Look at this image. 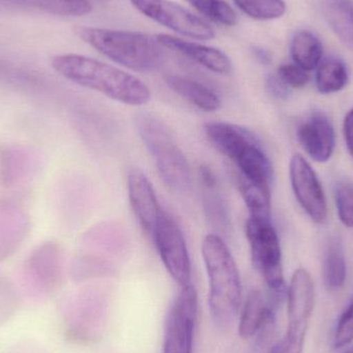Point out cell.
Returning a JSON list of instances; mask_svg holds the SVG:
<instances>
[{
  "label": "cell",
  "instance_id": "6da1fadb",
  "mask_svg": "<svg viewBox=\"0 0 353 353\" xmlns=\"http://www.w3.org/2000/svg\"><path fill=\"white\" fill-rule=\"evenodd\" d=\"M52 66L66 80L123 105L143 107L152 97L150 88L134 74L87 56L58 55Z\"/></svg>",
  "mask_w": 353,
  "mask_h": 353
},
{
  "label": "cell",
  "instance_id": "7a4b0ae2",
  "mask_svg": "<svg viewBox=\"0 0 353 353\" xmlns=\"http://www.w3.org/2000/svg\"><path fill=\"white\" fill-rule=\"evenodd\" d=\"M201 255L209 278V308L218 327L234 325L242 307V284L238 265L226 243L216 234L201 243Z\"/></svg>",
  "mask_w": 353,
  "mask_h": 353
},
{
  "label": "cell",
  "instance_id": "3957f363",
  "mask_svg": "<svg viewBox=\"0 0 353 353\" xmlns=\"http://www.w3.org/2000/svg\"><path fill=\"white\" fill-rule=\"evenodd\" d=\"M74 33L112 61L134 72H153L163 61L161 43L145 33L89 26L76 27Z\"/></svg>",
  "mask_w": 353,
  "mask_h": 353
},
{
  "label": "cell",
  "instance_id": "277c9868",
  "mask_svg": "<svg viewBox=\"0 0 353 353\" xmlns=\"http://www.w3.org/2000/svg\"><path fill=\"white\" fill-rule=\"evenodd\" d=\"M205 132L212 145L236 165L239 176L271 186L273 165L250 130L230 122H209Z\"/></svg>",
  "mask_w": 353,
  "mask_h": 353
},
{
  "label": "cell",
  "instance_id": "5b68a950",
  "mask_svg": "<svg viewBox=\"0 0 353 353\" xmlns=\"http://www.w3.org/2000/svg\"><path fill=\"white\" fill-rule=\"evenodd\" d=\"M134 122L139 137L154 159L165 186L174 192H186L192 179L190 165L169 126L149 113L138 114Z\"/></svg>",
  "mask_w": 353,
  "mask_h": 353
},
{
  "label": "cell",
  "instance_id": "8992f818",
  "mask_svg": "<svg viewBox=\"0 0 353 353\" xmlns=\"http://www.w3.org/2000/svg\"><path fill=\"white\" fill-rule=\"evenodd\" d=\"M251 261L270 292L279 299L285 292L279 236L272 220L249 217L245 225Z\"/></svg>",
  "mask_w": 353,
  "mask_h": 353
},
{
  "label": "cell",
  "instance_id": "52a82bcc",
  "mask_svg": "<svg viewBox=\"0 0 353 353\" xmlns=\"http://www.w3.org/2000/svg\"><path fill=\"white\" fill-rule=\"evenodd\" d=\"M314 300V283L310 274L305 269L296 270L288 288V331L270 353H303Z\"/></svg>",
  "mask_w": 353,
  "mask_h": 353
},
{
  "label": "cell",
  "instance_id": "ba28073f",
  "mask_svg": "<svg viewBox=\"0 0 353 353\" xmlns=\"http://www.w3.org/2000/svg\"><path fill=\"white\" fill-rule=\"evenodd\" d=\"M152 236L171 277L180 288L191 284L192 269L186 240L176 220L165 210L161 212Z\"/></svg>",
  "mask_w": 353,
  "mask_h": 353
},
{
  "label": "cell",
  "instance_id": "9c48e42d",
  "mask_svg": "<svg viewBox=\"0 0 353 353\" xmlns=\"http://www.w3.org/2000/svg\"><path fill=\"white\" fill-rule=\"evenodd\" d=\"M132 6L148 18L190 39L208 41L215 31L205 21L171 0H130Z\"/></svg>",
  "mask_w": 353,
  "mask_h": 353
},
{
  "label": "cell",
  "instance_id": "30bf717a",
  "mask_svg": "<svg viewBox=\"0 0 353 353\" xmlns=\"http://www.w3.org/2000/svg\"><path fill=\"white\" fill-rule=\"evenodd\" d=\"M196 317V290L182 286L169 313L163 353H192Z\"/></svg>",
  "mask_w": 353,
  "mask_h": 353
},
{
  "label": "cell",
  "instance_id": "8fae6325",
  "mask_svg": "<svg viewBox=\"0 0 353 353\" xmlns=\"http://www.w3.org/2000/svg\"><path fill=\"white\" fill-rule=\"evenodd\" d=\"M292 190L310 219L323 224L327 219V203L319 176L301 154H294L290 163Z\"/></svg>",
  "mask_w": 353,
  "mask_h": 353
},
{
  "label": "cell",
  "instance_id": "7c38bea8",
  "mask_svg": "<svg viewBox=\"0 0 353 353\" xmlns=\"http://www.w3.org/2000/svg\"><path fill=\"white\" fill-rule=\"evenodd\" d=\"M128 191L130 207L141 228L153 236L163 209L152 183L144 172L134 168L128 174Z\"/></svg>",
  "mask_w": 353,
  "mask_h": 353
},
{
  "label": "cell",
  "instance_id": "4fadbf2b",
  "mask_svg": "<svg viewBox=\"0 0 353 353\" xmlns=\"http://www.w3.org/2000/svg\"><path fill=\"white\" fill-rule=\"evenodd\" d=\"M298 139L309 157L317 163L329 161L335 150V130L323 114H313L301 124Z\"/></svg>",
  "mask_w": 353,
  "mask_h": 353
},
{
  "label": "cell",
  "instance_id": "5bb4252c",
  "mask_svg": "<svg viewBox=\"0 0 353 353\" xmlns=\"http://www.w3.org/2000/svg\"><path fill=\"white\" fill-rule=\"evenodd\" d=\"M157 39L163 47L182 54L185 57L211 72L219 74H228L232 72V61L225 53L217 48L184 41L169 34L157 35Z\"/></svg>",
  "mask_w": 353,
  "mask_h": 353
},
{
  "label": "cell",
  "instance_id": "9a60e30c",
  "mask_svg": "<svg viewBox=\"0 0 353 353\" xmlns=\"http://www.w3.org/2000/svg\"><path fill=\"white\" fill-rule=\"evenodd\" d=\"M274 300L277 298L259 290L249 292L241 307L239 335L244 339L254 337L268 323L274 321Z\"/></svg>",
  "mask_w": 353,
  "mask_h": 353
},
{
  "label": "cell",
  "instance_id": "2e32d148",
  "mask_svg": "<svg viewBox=\"0 0 353 353\" xmlns=\"http://www.w3.org/2000/svg\"><path fill=\"white\" fill-rule=\"evenodd\" d=\"M165 81L176 94L201 111L213 113L220 109L221 101L218 95L201 83L181 76H170Z\"/></svg>",
  "mask_w": 353,
  "mask_h": 353
},
{
  "label": "cell",
  "instance_id": "e0dca14e",
  "mask_svg": "<svg viewBox=\"0 0 353 353\" xmlns=\"http://www.w3.org/2000/svg\"><path fill=\"white\" fill-rule=\"evenodd\" d=\"M323 12L338 39L353 51V0H323Z\"/></svg>",
  "mask_w": 353,
  "mask_h": 353
},
{
  "label": "cell",
  "instance_id": "ac0fdd59",
  "mask_svg": "<svg viewBox=\"0 0 353 353\" xmlns=\"http://www.w3.org/2000/svg\"><path fill=\"white\" fill-rule=\"evenodd\" d=\"M238 187L249 217L272 220L271 186L257 184L238 175Z\"/></svg>",
  "mask_w": 353,
  "mask_h": 353
},
{
  "label": "cell",
  "instance_id": "d6986e66",
  "mask_svg": "<svg viewBox=\"0 0 353 353\" xmlns=\"http://www.w3.org/2000/svg\"><path fill=\"white\" fill-rule=\"evenodd\" d=\"M323 47L319 37L306 30L298 31L292 43L294 63L307 72L315 70L323 58Z\"/></svg>",
  "mask_w": 353,
  "mask_h": 353
},
{
  "label": "cell",
  "instance_id": "ffe728a7",
  "mask_svg": "<svg viewBox=\"0 0 353 353\" xmlns=\"http://www.w3.org/2000/svg\"><path fill=\"white\" fill-rule=\"evenodd\" d=\"M325 288L336 292L343 288L346 281V261L341 243L332 240L325 249L323 265Z\"/></svg>",
  "mask_w": 353,
  "mask_h": 353
},
{
  "label": "cell",
  "instance_id": "44dd1931",
  "mask_svg": "<svg viewBox=\"0 0 353 353\" xmlns=\"http://www.w3.org/2000/svg\"><path fill=\"white\" fill-rule=\"evenodd\" d=\"M317 68L316 87L319 92L325 94L338 92L347 84V68L339 58H327Z\"/></svg>",
  "mask_w": 353,
  "mask_h": 353
},
{
  "label": "cell",
  "instance_id": "7402d4cb",
  "mask_svg": "<svg viewBox=\"0 0 353 353\" xmlns=\"http://www.w3.org/2000/svg\"><path fill=\"white\" fill-rule=\"evenodd\" d=\"M17 6L37 8L58 16L79 17L89 14L92 6L88 0H6Z\"/></svg>",
  "mask_w": 353,
  "mask_h": 353
},
{
  "label": "cell",
  "instance_id": "603a6c76",
  "mask_svg": "<svg viewBox=\"0 0 353 353\" xmlns=\"http://www.w3.org/2000/svg\"><path fill=\"white\" fill-rule=\"evenodd\" d=\"M58 256L52 247L39 249L31 259L30 269L39 282L46 288H51L57 279Z\"/></svg>",
  "mask_w": 353,
  "mask_h": 353
},
{
  "label": "cell",
  "instance_id": "cb8c5ba5",
  "mask_svg": "<svg viewBox=\"0 0 353 353\" xmlns=\"http://www.w3.org/2000/svg\"><path fill=\"white\" fill-rule=\"evenodd\" d=\"M236 8L255 20L268 21L281 18L286 12L283 0H234Z\"/></svg>",
  "mask_w": 353,
  "mask_h": 353
},
{
  "label": "cell",
  "instance_id": "d4e9b609",
  "mask_svg": "<svg viewBox=\"0 0 353 353\" xmlns=\"http://www.w3.org/2000/svg\"><path fill=\"white\" fill-rule=\"evenodd\" d=\"M197 12L210 20L224 25L234 26L238 22V17L234 8L225 0H185Z\"/></svg>",
  "mask_w": 353,
  "mask_h": 353
},
{
  "label": "cell",
  "instance_id": "484cf974",
  "mask_svg": "<svg viewBox=\"0 0 353 353\" xmlns=\"http://www.w3.org/2000/svg\"><path fill=\"white\" fill-rule=\"evenodd\" d=\"M336 205L342 223L346 228H353V185H340L336 192Z\"/></svg>",
  "mask_w": 353,
  "mask_h": 353
},
{
  "label": "cell",
  "instance_id": "4316f807",
  "mask_svg": "<svg viewBox=\"0 0 353 353\" xmlns=\"http://www.w3.org/2000/svg\"><path fill=\"white\" fill-rule=\"evenodd\" d=\"M217 187L205 188V208L208 217L218 223L221 228L228 226V211L224 201L217 194Z\"/></svg>",
  "mask_w": 353,
  "mask_h": 353
},
{
  "label": "cell",
  "instance_id": "83f0119b",
  "mask_svg": "<svg viewBox=\"0 0 353 353\" xmlns=\"http://www.w3.org/2000/svg\"><path fill=\"white\" fill-rule=\"evenodd\" d=\"M353 342V296L347 308L342 313L336 327L334 345L342 348Z\"/></svg>",
  "mask_w": 353,
  "mask_h": 353
},
{
  "label": "cell",
  "instance_id": "f1b7e54d",
  "mask_svg": "<svg viewBox=\"0 0 353 353\" xmlns=\"http://www.w3.org/2000/svg\"><path fill=\"white\" fill-rule=\"evenodd\" d=\"M277 76L290 88H303L308 84L310 74L296 63L282 64L278 68Z\"/></svg>",
  "mask_w": 353,
  "mask_h": 353
},
{
  "label": "cell",
  "instance_id": "f546056e",
  "mask_svg": "<svg viewBox=\"0 0 353 353\" xmlns=\"http://www.w3.org/2000/svg\"><path fill=\"white\" fill-rule=\"evenodd\" d=\"M265 85L270 94L276 99H285L290 94V87L286 86L277 74H270Z\"/></svg>",
  "mask_w": 353,
  "mask_h": 353
},
{
  "label": "cell",
  "instance_id": "4dcf8cb0",
  "mask_svg": "<svg viewBox=\"0 0 353 353\" xmlns=\"http://www.w3.org/2000/svg\"><path fill=\"white\" fill-rule=\"evenodd\" d=\"M343 132L346 146L353 157V109L344 118Z\"/></svg>",
  "mask_w": 353,
  "mask_h": 353
},
{
  "label": "cell",
  "instance_id": "1f68e13d",
  "mask_svg": "<svg viewBox=\"0 0 353 353\" xmlns=\"http://www.w3.org/2000/svg\"><path fill=\"white\" fill-rule=\"evenodd\" d=\"M199 174H201V182H203L205 188H215V187H217V178L209 167L201 165V169H199Z\"/></svg>",
  "mask_w": 353,
  "mask_h": 353
},
{
  "label": "cell",
  "instance_id": "d6a6232c",
  "mask_svg": "<svg viewBox=\"0 0 353 353\" xmlns=\"http://www.w3.org/2000/svg\"><path fill=\"white\" fill-rule=\"evenodd\" d=\"M254 55L261 63H270L271 62V55H270L269 52L265 49H263V48H255L254 49Z\"/></svg>",
  "mask_w": 353,
  "mask_h": 353
},
{
  "label": "cell",
  "instance_id": "836d02e7",
  "mask_svg": "<svg viewBox=\"0 0 353 353\" xmlns=\"http://www.w3.org/2000/svg\"><path fill=\"white\" fill-rule=\"evenodd\" d=\"M346 353H353V347H352V348H350V350H348V352H346Z\"/></svg>",
  "mask_w": 353,
  "mask_h": 353
}]
</instances>
